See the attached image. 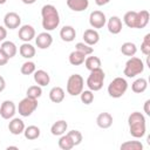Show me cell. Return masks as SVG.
Segmentation results:
<instances>
[{"mask_svg":"<svg viewBox=\"0 0 150 150\" xmlns=\"http://www.w3.org/2000/svg\"><path fill=\"white\" fill-rule=\"evenodd\" d=\"M41 16H42V27L46 32L54 30L60 25V15L55 6L53 5H45L41 8Z\"/></svg>","mask_w":150,"mask_h":150,"instance_id":"cell-1","label":"cell"},{"mask_svg":"<svg viewBox=\"0 0 150 150\" xmlns=\"http://www.w3.org/2000/svg\"><path fill=\"white\" fill-rule=\"evenodd\" d=\"M128 124H129V131L130 135L135 138H142L145 135L146 131V123L145 117L139 111H134L128 117Z\"/></svg>","mask_w":150,"mask_h":150,"instance_id":"cell-2","label":"cell"},{"mask_svg":"<svg viewBox=\"0 0 150 150\" xmlns=\"http://www.w3.org/2000/svg\"><path fill=\"white\" fill-rule=\"evenodd\" d=\"M128 89V82L123 77H115L108 86V94L112 98L122 97Z\"/></svg>","mask_w":150,"mask_h":150,"instance_id":"cell-3","label":"cell"},{"mask_svg":"<svg viewBox=\"0 0 150 150\" xmlns=\"http://www.w3.org/2000/svg\"><path fill=\"white\" fill-rule=\"evenodd\" d=\"M144 70V63L139 57L131 56L127 62L123 70V74L127 77H135L136 75L142 74Z\"/></svg>","mask_w":150,"mask_h":150,"instance_id":"cell-4","label":"cell"},{"mask_svg":"<svg viewBox=\"0 0 150 150\" xmlns=\"http://www.w3.org/2000/svg\"><path fill=\"white\" fill-rule=\"evenodd\" d=\"M104 79H105V74L101 68L91 70L88 79H87V86H88L89 90H91V91L101 90L103 87Z\"/></svg>","mask_w":150,"mask_h":150,"instance_id":"cell-5","label":"cell"},{"mask_svg":"<svg viewBox=\"0 0 150 150\" xmlns=\"http://www.w3.org/2000/svg\"><path fill=\"white\" fill-rule=\"evenodd\" d=\"M84 87V80L80 74H73L67 81V93L71 96H77L82 93Z\"/></svg>","mask_w":150,"mask_h":150,"instance_id":"cell-6","label":"cell"},{"mask_svg":"<svg viewBox=\"0 0 150 150\" xmlns=\"http://www.w3.org/2000/svg\"><path fill=\"white\" fill-rule=\"evenodd\" d=\"M36 108H38V100L26 96L19 102L18 111L22 117H28L36 110Z\"/></svg>","mask_w":150,"mask_h":150,"instance_id":"cell-7","label":"cell"},{"mask_svg":"<svg viewBox=\"0 0 150 150\" xmlns=\"http://www.w3.org/2000/svg\"><path fill=\"white\" fill-rule=\"evenodd\" d=\"M89 23L94 29L103 28V26L107 23L105 14L101 11H94L89 15Z\"/></svg>","mask_w":150,"mask_h":150,"instance_id":"cell-8","label":"cell"},{"mask_svg":"<svg viewBox=\"0 0 150 150\" xmlns=\"http://www.w3.org/2000/svg\"><path fill=\"white\" fill-rule=\"evenodd\" d=\"M15 111H16V107H15V104H14L13 101L6 100L0 105V116L4 120L13 118V116L15 115Z\"/></svg>","mask_w":150,"mask_h":150,"instance_id":"cell-9","label":"cell"},{"mask_svg":"<svg viewBox=\"0 0 150 150\" xmlns=\"http://www.w3.org/2000/svg\"><path fill=\"white\" fill-rule=\"evenodd\" d=\"M4 25H5L6 28L15 29L21 25V18L15 12H8L4 16Z\"/></svg>","mask_w":150,"mask_h":150,"instance_id":"cell-10","label":"cell"},{"mask_svg":"<svg viewBox=\"0 0 150 150\" xmlns=\"http://www.w3.org/2000/svg\"><path fill=\"white\" fill-rule=\"evenodd\" d=\"M18 36L21 41L23 42H29L30 40H33L35 38V29L33 26L30 25H23L20 27Z\"/></svg>","mask_w":150,"mask_h":150,"instance_id":"cell-11","label":"cell"},{"mask_svg":"<svg viewBox=\"0 0 150 150\" xmlns=\"http://www.w3.org/2000/svg\"><path fill=\"white\" fill-rule=\"evenodd\" d=\"M35 43L40 49H47L53 43V36L48 32H42L35 38Z\"/></svg>","mask_w":150,"mask_h":150,"instance_id":"cell-12","label":"cell"},{"mask_svg":"<svg viewBox=\"0 0 150 150\" xmlns=\"http://www.w3.org/2000/svg\"><path fill=\"white\" fill-rule=\"evenodd\" d=\"M98 40H100V34H98V32L96 29L88 28V29L84 30V33H83L84 43H87L89 46H94V45H96L98 42Z\"/></svg>","mask_w":150,"mask_h":150,"instance_id":"cell-13","label":"cell"},{"mask_svg":"<svg viewBox=\"0 0 150 150\" xmlns=\"http://www.w3.org/2000/svg\"><path fill=\"white\" fill-rule=\"evenodd\" d=\"M25 123L21 118H12L8 123V130L13 135H20L25 130Z\"/></svg>","mask_w":150,"mask_h":150,"instance_id":"cell-14","label":"cell"},{"mask_svg":"<svg viewBox=\"0 0 150 150\" xmlns=\"http://www.w3.org/2000/svg\"><path fill=\"white\" fill-rule=\"evenodd\" d=\"M96 124L101 129H108L112 125V116L109 112H101L96 117Z\"/></svg>","mask_w":150,"mask_h":150,"instance_id":"cell-15","label":"cell"},{"mask_svg":"<svg viewBox=\"0 0 150 150\" xmlns=\"http://www.w3.org/2000/svg\"><path fill=\"white\" fill-rule=\"evenodd\" d=\"M34 81L36 84H39L40 87H45L47 84H49V81H50V77H49V74L43 70V69H39V70H35L34 71Z\"/></svg>","mask_w":150,"mask_h":150,"instance_id":"cell-16","label":"cell"},{"mask_svg":"<svg viewBox=\"0 0 150 150\" xmlns=\"http://www.w3.org/2000/svg\"><path fill=\"white\" fill-rule=\"evenodd\" d=\"M67 6L74 12H83L89 6V0H67Z\"/></svg>","mask_w":150,"mask_h":150,"instance_id":"cell-17","label":"cell"},{"mask_svg":"<svg viewBox=\"0 0 150 150\" xmlns=\"http://www.w3.org/2000/svg\"><path fill=\"white\" fill-rule=\"evenodd\" d=\"M107 26H108V30H109L111 34H118V33H121V30H122V20H121L118 16L114 15V16H111V18L108 20Z\"/></svg>","mask_w":150,"mask_h":150,"instance_id":"cell-18","label":"cell"},{"mask_svg":"<svg viewBox=\"0 0 150 150\" xmlns=\"http://www.w3.org/2000/svg\"><path fill=\"white\" fill-rule=\"evenodd\" d=\"M60 38L66 42H71L76 38V30L73 26H63L60 30Z\"/></svg>","mask_w":150,"mask_h":150,"instance_id":"cell-19","label":"cell"},{"mask_svg":"<svg viewBox=\"0 0 150 150\" xmlns=\"http://www.w3.org/2000/svg\"><path fill=\"white\" fill-rule=\"evenodd\" d=\"M0 49L8 56V59L14 57L16 55V53H18V48H16L15 43L12 42V41H2Z\"/></svg>","mask_w":150,"mask_h":150,"instance_id":"cell-20","label":"cell"},{"mask_svg":"<svg viewBox=\"0 0 150 150\" xmlns=\"http://www.w3.org/2000/svg\"><path fill=\"white\" fill-rule=\"evenodd\" d=\"M67 128H68L67 122H66L64 120H59V121H56V122L52 125L50 132H52V135H54V136H61V135H63V134L67 131Z\"/></svg>","mask_w":150,"mask_h":150,"instance_id":"cell-21","label":"cell"},{"mask_svg":"<svg viewBox=\"0 0 150 150\" xmlns=\"http://www.w3.org/2000/svg\"><path fill=\"white\" fill-rule=\"evenodd\" d=\"M19 53H20V55H21L22 57L29 60V59H32V57L35 56V47L32 46V45L28 43V42H23V43L20 46V48H19Z\"/></svg>","mask_w":150,"mask_h":150,"instance_id":"cell-22","label":"cell"},{"mask_svg":"<svg viewBox=\"0 0 150 150\" xmlns=\"http://www.w3.org/2000/svg\"><path fill=\"white\" fill-rule=\"evenodd\" d=\"M49 98L54 103H61L64 100V90L61 87H53L49 91Z\"/></svg>","mask_w":150,"mask_h":150,"instance_id":"cell-23","label":"cell"},{"mask_svg":"<svg viewBox=\"0 0 150 150\" xmlns=\"http://www.w3.org/2000/svg\"><path fill=\"white\" fill-rule=\"evenodd\" d=\"M149 19H150V15H149V12H148L146 9H143V11H141V12H137L136 28H138V29L144 28V27L149 23Z\"/></svg>","mask_w":150,"mask_h":150,"instance_id":"cell-24","label":"cell"},{"mask_svg":"<svg viewBox=\"0 0 150 150\" xmlns=\"http://www.w3.org/2000/svg\"><path fill=\"white\" fill-rule=\"evenodd\" d=\"M146 88H148V81H146L145 79H143V77H139V79L135 80V81L132 82V84H131V89H132V91L136 93V94H142V93H144V91L146 90Z\"/></svg>","mask_w":150,"mask_h":150,"instance_id":"cell-25","label":"cell"},{"mask_svg":"<svg viewBox=\"0 0 150 150\" xmlns=\"http://www.w3.org/2000/svg\"><path fill=\"white\" fill-rule=\"evenodd\" d=\"M40 134H41L40 128L36 127V125H28V127L25 128V130H23L25 137H26L27 139H29V141H34V139L39 138V137H40Z\"/></svg>","mask_w":150,"mask_h":150,"instance_id":"cell-26","label":"cell"},{"mask_svg":"<svg viewBox=\"0 0 150 150\" xmlns=\"http://www.w3.org/2000/svg\"><path fill=\"white\" fill-rule=\"evenodd\" d=\"M86 56L87 55H84L83 53H81V52L75 49L69 54V63L73 64V66H80V64H82L84 62Z\"/></svg>","mask_w":150,"mask_h":150,"instance_id":"cell-27","label":"cell"},{"mask_svg":"<svg viewBox=\"0 0 150 150\" xmlns=\"http://www.w3.org/2000/svg\"><path fill=\"white\" fill-rule=\"evenodd\" d=\"M83 63H84L86 68L88 70H90V71L101 68V60L97 56H88V57H86Z\"/></svg>","mask_w":150,"mask_h":150,"instance_id":"cell-28","label":"cell"},{"mask_svg":"<svg viewBox=\"0 0 150 150\" xmlns=\"http://www.w3.org/2000/svg\"><path fill=\"white\" fill-rule=\"evenodd\" d=\"M123 21L124 23L129 27V28H136V22H137V12L135 11H129L124 14L123 16Z\"/></svg>","mask_w":150,"mask_h":150,"instance_id":"cell-29","label":"cell"},{"mask_svg":"<svg viewBox=\"0 0 150 150\" xmlns=\"http://www.w3.org/2000/svg\"><path fill=\"white\" fill-rule=\"evenodd\" d=\"M121 53L125 56H134L137 53V47L134 42H124L121 46Z\"/></svg>","mask_w":150,"mask_h":150,"instance_id":"cell-30","label":"cell"},{"mask_svg":"<svg viewBox=\"0 0 150 150\" xmlns=\"http://www.w3.org/2000/svg\"><path fill=\"white\" fill-rule=\"evenodd\" d=\"M59 146L62 149V150H70V149H73L75 145H74V143H73V141L70 139V137L66 134H63V135H61L60 136V139H59Z\"/></svg>","mask_w":150,"mask_h":150,"instance_id":"cell-31","label":"cell"},{"mask_svg":"<svg viewBox=\"0 0 150 150\" xmlns=\"http://www.w3.org/2000/svg\"><path fill=\"white\" fill-rule=\"evenodd\" d=\"M121 150H142L143 144L138 141H128L121 144Z\"/></svg>","mask_w":150,"mask_h":150,"instance_id":"cell-32","label":"cell"},{"mask_svg":"<svg viewBox=\"0 0 150 150\" xmlns=\"http://www.w3.org/2000/svg\"><path fill=\"white\" fill-rule=\"evenodd\" d=\"M36 70V66L33 61H26L22 63L21 68H20V71L21 74L23 75H30V74H34V71Z\"/></svg>","mask_w":150,"mask_h":150,"instance_id":"cell-33","label":"cell"},{"mask_svg":"<svg viewBox=\"0 0 150 150\" xmlns=\"http://www.w3.org/2000/svg\"><path fill=\"white\" fill-rule=\"evenodd\" d=\"M26 94H27L28 97H32V98H36V100H38V98L42 95V89H41V87H40L39 84H36V86H30V87H28Z\"/></svg>","mask_w":150,"mask_h":150,"instance_id":"cell-34","label":"cell"},{"mask_svg":"<svg viewBox=\"0 0 150 150\" xmlns=\"http://www.w3.org/2000/svg\"><path fill=\"white\" fill-rule=\"evenodd\" d=\"M80 98H81L82 103L90 104L94 101V93L91 90H82V93L80 94Z\"/></svg>","mask_w":150,"mask_h":150,"instance_id":"cell-35","label":"cell"},{"mask_svg":"<svg viewBox=\"0 0 150 150\" xmlns=\"http://www.w3.org/2000/svg\"><path fill=\"white\" fill-rule=\"evenodd\" d=\"M75 49L81 52V53H83L84 55H90L93 53V47L87 45V43H84V42H77L75 45Z\"/></svg>","mask_w":150,"mask_h":150,"instance_id":"cell-36","label":"cell"},{"mask_svg":"<svg viewBox=\"0 0 150 150\" xmlns=\"http://www.w3.org/2000/svg\"><path fill=\"white\" fill-rule=\"evenodd\" d=\"M141 50L144 55L149 56V54H150V34L149 33L144 36V39L141 43Z\"/></svg>","mask_w":150,"mask_h":150,"instance_id":"cell-37","label":"cell"},{"mask_svg":"<svg viewBox=\"0 0 150 150\" xmlns=\"http://www.w3.org/2000/svg\"><path fill=\"white\" fill-rule=\"evenodd\" d=\"M67 135L70 137V139L73 141L74 145H79L82 142V134L79 130H70V131H68Z\"/></svg>","mask_w":150,"mask_h":150,"instance_id":"cell-38","label":"cell"},{"mask_svg":"<svg viewBox=\"0 0 150 150\" xmlns=\"http://www.w3.org/2000/svg\"><path fill=\"white\" fill-rule=\"evenodd\" d=\"M8 60H9L8 56L0 49V66H5V64L8 62Z\"/></svg>","mask_w":150,"mask_h":150,"instance_id":"cell-39","label":"cell"},{"mask_svg":"<svg viewBox=\"0 0 150 150\" xmlns=\"http://www.w3.org/2000/svg\"><path fill=\"white\" fill-rule=\"evenodd\" d=\"M6 38H7V29L5 26L0 25V41H5Z\"/></svg>","mask_w":150,"mask_h":150,"instance_id":"cell-40","label":"cell"},{"mask_svg":"<svg viewBox=\"0 0 150 150\" xmlns=\"http://www.w3.org/2000/svg\"><path fill=\"white\" fill-rule=\"evenodd\" d=\"M5 88H6V81H5V79L0 75V93H1V91H4V90H5Z\"/></svg>","mask_w":150,"mask_h":150,"instance_id":"cell-41","label":"cell"},{"mask_svg":"<svg viewBox=\"0 0 150 150\" xmlns=\"http://www.w3.org/2000/svg\"><path fill=\"white\" fill-rule=\"evenodd\" d=\"M149 104H150V100H146L145 101V103H144V112L148 115V116H150V110H149Z\"/></svg>","mask_w":150,"mask_h":150,"instance_id":"cell-42","label":"cell"},{"mask_svg":"<svg viewBox=\"0 0 150 150\" xmlns=\"http://www.w3.org/2000/svg\"><path fill=\"white\" fill-rule=\"evenodd\" d=\"M109 1H110V0H95V4H96L97 6H104V5L109 4Z\"/></svg>","mask_w":150,"mask_h":150,"instance_id":"cell-43","label":"cell"},{"mask_svg":"<svg viewBox=\"0 0 150 150\" xmlns=\"http://www.w3.org/2000/svg\"><path fill=\"white\" fill-rule=\"evenodd\" d=\"M36 0H22V2L23 4H26V5H32V4H34Z\"/></svg>","mask_w":150,"mask_h":150,"instance_id":"cell-44","label":"cell"},{"mask_svg":"<svg viewBox=\"0 0 150 150\" xmlns=\"http://www.w3.org/2000/svg\"><path fill=\"white\" fill-rule=\"evenodd\" d=\"M9 149H15V150H18V146H7V150H9Z\"/></svg>","mask_w":150,"mask_h":150,"instance_id":"cell-45","label":"cell"},{"mask_svg":"<svg viewBox=\"0 0 150 150\" xmlns=\"http://www.w3.org/2000/svg\"><path fill=\"white\" fill-rule=\"evenodd\" d=\"M6 1H7V0H0V5H4Z\"/></svg>","mask_w":150,"mask_h":150,"instance_id":"cell-46","label":"cell"}]
</instances>
